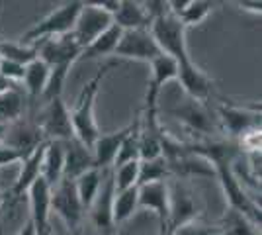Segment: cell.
<instances>
[{"instance_id": "9a60e30c", "label": "cell", "mask_w": 262, "mask_h": 235, "mask_svg": "<svg viewBox=\"0 0 262 235\" xmlns=\"http://www.w3.org/2000/svg\"><path fill=\"white\" fill-rule=\"evenodd\" d=\"M94 167V155L92 149L82 145L75 137L65 143V168H63V179L65 180H75L84 175L86 170Z\"/></svg>"}, {"instance_id": "2e32d148", "label": "cell", "mask_w": 262, "mask_h": 235, "mask_svg": "<svg viewBox=\"0 0 262 235\" xmlns=\"http://www.w3.org/2000/svg\"><path fill=\"white\" fill-rule=\"evenodd\" d=\"M45 139L41 132H39V125L18 120L16 123H10L6 127V135H4V143L2 145L14 147V149H18V151L28 155L32 149H35Z\"/></svg>"}, {"instance_id": "8992f818", "label": "cell", "mask_w": 262, "mask_h": 235, "mask_svg": "<svg viewBox=\"0 0 262 235\" xmlns=\"http://www.w3.org/2000/svg\"><path fill=\"white\" fill-rule=\"evenodd\" d=\"M114 24L112 16L108 12L96 6V2H84L82 8L78 12V18L75 22V28L71 35L75 37V41L80 45V49H84L92 44L102 32H106L110 26Z\"/></svg>"}, {"instance_id": "d590c367", "label": "cell", "mask_w": 262, "mask_h": 235, "mask_svg": "<svg viewBox=\"0 0 262 235\" xmlns=\"http://www.w3.org/2000/svg\"><path fill=\"white\" fill-rule=\"evenodd\" d=\"M237 6H239L241 10L252 12V14H258V16H260V12H262L260 0H252V2H249V0H239V2H237Z\"/></svg>"}, {"instance_id": "4316f807", "label": "cell", "mask_w": 262, "mask_h": 235, "mask_svg": "<svg viewBox=\"0 0 262 235\" xmlns=\"http://www.w3.org/2000/svg\"><path fill=\"white\" fill-rule=\"evenodd\" d=\"M170 175V168L164 157H157L151 161H139V177H137V186L151 184V182H163Z\"/></svg>"}, {"instance_id": "d6986e66", "label": "cell", "mask_w": 262, "mask_h": 235, "mask_svg": "<svg viewBox=\"0 0 262 235\" xmlns=\"http://www.w3.org/2000/svg\"><path fill=\"white\" fill-rule=\"evenodd\" d=\"M45 145H47V141L39 143L35 149H32L28 155L24 157L18 180L14 182V188H12V196L14 198H20L22 194H26L33 182L41 177V159H43Z\"/></svg>"}, {"instance_id": "7c38bea8", "label": "cell", "mask_w": 262, "mask_h": 235, "mask_svg": "<svg viewBox=\"0 0 262 235\" xmlns=\"http://www.w3.org/2000/svg\"><path fill=\"white\" fill-rule=\"evenodd\" d=\"M114 179H112V173L106 170L104 180H102V186H100L96 198L92 202V206L88 208L90 218H92V224L98 227V231L112 235L114 231V222H112V202H114Z\"/></svg>"}, {"instance_id": "b9f144b4", "label": "cell", "mask_w": 262, "mask_h": 235, "mask_svg": "<svg viewBox=\"0 0 262 235\" xmlns=\"http://www.w3.org/2000/svg\"><path fill=\"white\" fill-rule=\"evenodd\" d=\"M0 208H2V192H0Z\"/></svg>"}, {"instance_id": "3957f363", "label": "cell", "mask_w": 262, "mask_h": 235, "mask_svg": "<svg viewBox=\"0 0 262 235\" xmlns=\"http://www.w3.org/2000/svg\"><path fill=\"white\" fill-rule=\"evenodd\" d=\"M82 4L84 2H65V4H61L51 14H47L41 22H37L33 28H30L20 37V44L33 45L37 44V41H41V39L71 34L73 28H75V22H77L78 12L82 8Z\"/></svg>"}, {"instance_id": "ffe728a7", "label": "cell", "mask_w": 262, "mask_h": 235, "mask_svg": "<svg viewBox=\"0 0 262 235\" xmlns=\"http://www.w3.org/2000/svg\"><path fill=\"white\" fill-rule=\"evenodd\" d=\"M114 24L121 32L127 30H149L151 18L145 10L143 2H133V0H120V6L116 14L112 16Z\"/></svg>"}, {"instance_id": "7a4b0ae2", "label": "cell", "mask_w": 262, "mask_h": 235, "mask_svg": "<svg viewBox=\"0 0 262 235\" xmlns=\"http://www.w3.org/2000/svg\"><path fill=\"white\" fill-rule=\"evenodd\" d=\"M149 32L163 55L174 59L178 65L192 61V57L188 53V45H186V28L170 12L157 16L149 26Z\"/></svg>"}, {"instance_id": "52a82bcc", "label": "cell", "mask_w": 262, "mask_h": 235, "mask_svg": "<svg viewBox=\"0 0 262 235\" xmlns=\"http://www.w3.org/2000/svg\"><path fill=\"white\" fill-rule=\"evenodd\" d=\"M33 45L37 49V59H41L47 67H61V65L73 67L82 53L80 45L75 41V37L71 34L41 39Z\"/></svg>"}, {"instance_id": "7402d4cb", "label": "cell", "mask_w": 262, "mask_h": 235, "mask_svg": "<svg viewBox=\"0 0 262 235\" xmlns=\"http://www.w3.org/2000/svg\"><path fill=\"white\" fill-rule=\"evenodd\" d=\"M120 37H121V30L116 26V24H112L106 32H102L92 44L82 49V53H80V59H78V61H82V59H100V57L114 55V53H116V47H118V44H120Z\"/></svg>"}, {"instance_id": "30bf717a", "label": "cell", "mask_w": 262, "mask_h": 235, "mask_svg": "<svg viewBox=\"0 0 262 235\" xmlns=\"http://www.w3.org/2000/svg\"><path fill=\"white\" fill-rule=\"evenodd\" d=\"M137 202H139V208L145 210H151L159 216V222H161V231L166 229L168 225V216H170V188H168V182H151V184H143L137 186Z\"/></svg>"}, {"instance_id": "e0dca14e", "label": "cell", "mask_w": 262, "mask_h": 235, "mask_svg": "<svg viewBox=\"0 0 262 235\" xmlns=\"http://www.w3.org/2000/svg\"><path fill=\"white\" fill-rule=\"evenodd\" d=\"M127 134H129V125L120 130V132H114V134H100L98 139L92 145L94 167L100 170H110V167H114V161H116L118 151H120Z\"/></svg>"}, {"instance_id": "e575fe53", "label": "cell", "mask_w": 262, "mask_h": 235, "mask_svg": "<svg viewBox=\"0 0 262 235\" xmlns=\"http://www.w3.org/2000/svg\"><path fill=\"white\" fill-rule=\"evenodd\" d=\"M26 153L14 149L8 145H0V168L8 167V165H16V163H22Z\"/></svg>"}, {"instance_id": "836d02e7", "label": "cell", "mask_w": 262, "mask_h": 235, "mask_svg": "<svg viewBox=\"0 0 262 235\" xmlns=\"http://www.w3.org/2000/svg\"><path fill=\"white\" fill-rule=\"evenodd\" d=\"M221 229H213V227H209L206 224H200L198 220H192V222H188V224L180 225V227H176L172 235H217Z\"/></svg>"}, {"instance_id": "603a6c76", "label": "cell", "mask_w": 262, "mask_h": 235, "mask_svg": "<svg viewBox=\"0 0 262 235\" xmlns=\"http://www.w3.org/2000/svg\"><path fill=\"white\" fill-rule=\"evenodd\" d=\"M104 175H106V170L90 168L75 180V190H77V196L84 208V212L92 206V202L96 198L100 186H102V180H104Z\"/></svg>"}, {"instance_id": "ab89813d", "label": "cell", "mask_w": 262, "mask_h": 235, "mask_svg": "<svg viewBox=\"0 0 262 235\" xmlns=\"http://www.w3.org/2000/svg\"><path fill=\"white\" fill-rule=\"evenodd\" d=\"M37 235H53V229H47V231H43V233H37Z\"/></svg>"}, {"instance_id": "d6a6232c", "label": "cell", "mask_w": 262, "mask_h": 235, "mask_svg": "<svg viewBox=\"0 0 262 235\" xmlns=\"http://www.w3.org/2000/svg\"><path fill=\"white\" fill-rule=\"evenodd\" d=\"M24 73H26V67L20 65V63H14V61H6V59H2V63H0V77L4 78V80H8L10 84H18V82H22L24 80Z\"/></svg>"}, {"instance_id": "60d3db41", "label": "cell", "mask_w": 262, "mask_h": 235, "mask_svg": "<svg viewBox=\"0 0 262 235\" xmlns=\"http://www.w3.org/2000/svg\"><path fill=\"white\" fill-rule=\"evenodd\" d=\"M159 235H172V231H168V229H164V231H161Z\"/></svg>"}, {"instance_id": "ac0fdd59", "label": "cell", "mask_w": 262, "mask_h": 235, "mask_svg": "<svg viewBox=\"0 0 262 235\" xmlns=\"http://www.w3.org/2000/svg\"><path fill=\"white\" fill-rule=\"evenodd\" d=\"M170 216H168V231H174L176 227L196 220V204L192 194L182 186H170Z\"/></svg>"}, {"instance_id": "1f68e13d", "label": "cell", "mask_w": 262, "mask_h": 235, "mask_svg": "<svg viewBox=\"0 0 262 235\" xmlns=\"http://www.w3.org/2000/svg\"><path fill=\"white\" fill-rule=\"evenodd\" d=\"M174 114L180 120H184L190 127L198 130V132H209L211 130V122H209L208 114L204 112L200 106H196V104H190V106H186L182 110H176Z\"/></svg>"}, {"instance_id": "484cf974", "label": "cell", "mask_w": 262, "mask_h": 235, "mask_svg": "<svg viewBox=\"0 0 262 235\" xmlns=\"http://www.w3.org/2000/svg\"><path fill=\"white\" fill-rule=\"evenodd\" d=\"M137 208H139L137 186L127 188V190L116 192L114 194V202H112V222H114V225L123 224L125 220H129Z\"/></svg>"}, {"instance_id": "8d00e7d4", "label": "cell", "mask_w": 262, "mask_h": 235, "mask_svg": "<svg viewBox=\"0 0 262 235\" xmlns=\"http://www.w3.org/2000/svg\"><path fill=\"white\" fill-rule=\"evenodd\" d=\"M16 235H37V231H35V225L32 224V220H28V222H26V225H24L22 229H20Z\"/></svg>"}, {"instance_id": "8fae6325", "label": "cell", "mask_w": 262, "mask_h": 235, "mask_svg": "<svg viewBox=\"0 0 262 235\" xmlns=\"http://www.w3.org/2000/svg\"><path fill=\"white\" fill-rule=\"evenodd\" d=\"M30 198V220L37 233L51 229V186L41 177L26 192Z\"/></svg>"}, {"instance_id": "4dcf8cb0", "label": "cell", "mask_w": 262, "mask_h": 235, "mask_svg": "<svg viewBox=\"0 0 262 235\" xmlns=\"http://www.w3.org/2000/svg\"><path fill=\"white\" fill-rule=\"evenodd\" d=\"M137 177H139V161H129V163L114 167V170H112L114 190L121 192L137 186Z\"/></svg>"}, {"instance_id": "f1b7e54d", "label": "cell", "mask_w": 262, "mask_h": 235, "mask_svg": "<svg viewBox=\"0 0 262 235\" xmlns=\"http://www.w3.org/2000/svg\"><path fill=\"white\" fill-rule=\"evenodd\" d=\"M213 10V2H208V0H188L184 6V10L180 12L176 18L182 22L184 28H190V26H198L202 24L209 14Z\"/></svg>"}, {"instance_id": "ee69618b", "label": "cell", "mask_w": 262, "mask_h": 235, "mask_svg": "<svg viewBox=\"0 0 262 235\" xmlns=\"http://www.w3.org/2000/svg\"><path fill=\"white\" fill-rule=\"evenodd\" d=\"M0 63H2V57H0Z\"/></svg>"}, {"instance_id": "5b68a950", "label": "cell", "mask_w": 262, "mask_h": 235, "mask_svg": "<svg viewBox=\"0 0 262 235\" xmlns=\"http://www.w3.org/2000/svg\"><path fill=\"white\" fill-rule=\"evenodd\" d=\"M37 125H39V132H41L45 141L67 143L75 137L73 123H71V110L67 108V104L61 96L45 104L43 114H41V123H37Z\"/></svg>"}, {"instance_id": "277c9868", "label": "cell", "mask_w": 262, "mask_h": 235, "mask_svg": "<svg viewBox=\"0 0 262 235\" xmlns=\"http://www.w3.org/2000/svg\"><path fill=\"white\" fill-rule=\"evenodd\" d=\"M213 168H215V175L219 177V182L223 186L225 200L229 202L231 212L241 213L254 225H260V208L243 190L239 177L235 175V170L231 167V159H221L217 163H213Z\"/></svg>"}, {"instance_id": "f546056e", "label": "cell", "mask_w": 262, "mask_h": 235, "mask_svg": "<svg viewBox=\"0 0 262 235\" xmlns=\"http://www.w3.org/2000/svg\"><path fill=\"white\" fill-rule=\"evenodd\" d=\"M129 161H139V116L129 125V134L125 135V139L121 143L118 157L114 161V167L123 165V163H129Z\"/></svg>"}, {"instance_id": "4fadbf2b", "label": "cell", "mask_w": 262, "mask_h": 235, "mask_svg": "<svg viewBox=\"0 0 262 235\" xmlns=\"http://www.w3.org/2000/svg\"><path fill=\"white\" fill-rule=\"evenodd\" d=\"M176 80L180 82V87L184 92L198 102H206L211 96V78L198 67L194 61H188L184 65H178V77Z\"/></svg>"}, {"instance_id": "44dd1931", "label": "cell", "mask_w": 262, "mask_h": 235, "mask_svg": "<svg viewBox=\"0 0 262 235\" xmlns=\"http://www.w3.org/2000/svg\"><path fill=\"white\" fill-rule=\"evenodd\" d=\"M63 168H65V143L47 141L41 159V179L53 188L63 180Z\"/></svg>"}, {"instance_id": "83f0119b", "label": "cell", "mask_w": 262, "mask_h": 235, "mask_svg": "<svg viewBox=\"0 0 262 235\" xmlns=\"http://www.w3.org/2000/svg\"><path fill=\"white\" fill-rule=\"evenodd\" d=\"M0 57L26 67L37 59V49L35 45H24L20 41H0Z\"/></svg>"}, {"instance_id": "f35d334b", "label": "cell", "mask_w": 262, "mask_h": 235, "mask_svg": "<svg viewBox=\"0 0 262 235\" xmlns=\"http://www.w3.org/2000/svg\"><path fill=\"white\" fill-rule=\"evenodd\" d=\"M6 127H8V125H2V123H0V145L4 143V135H6Z\"/></svg>"}, {"instance_id": "74e56055", "label": "cell", "mask_w": 262, "mask_h": 235, "mask_svg": "<svg viewBox=\"0 0 262 235\" xmlns=\"http://www.w3.org/2000/svg\"><path fill=\"white\" fill-rule=\"evenodd\" d=\"M10 89H16V87H14V84H10L8 80H4V78L0 77V94H2V92H6V90H10Z\"/></svg>"}, {"instance_id": "d4e9b609", "label": "cell", "mask_w": 262, "mask_h": 235, "mask_svg": "<svg viewBox=\"0 0 262 235\" xmlns=\"http://www.w3.org/2000/svg\"><path fill=\"white\" fill-rule=\"evenodd\" d=\"M24 108H26V102H24L22 90L18 87L2 92L0 94V123L10 125V123L22 120Z\"/></svg>"}, {"instance_id": "cb8c5ba5", "label": "cell", "mask_w": 262, "mask_h": 235, "mask_svg": "<svg viewBox=\"0 0 262 235\" xmlns=\"http://www.w3.org/2000/svg\"><path fill=\"white\" fill-rule=\"evenodd\" d=\"M49 80V67L45 65L41 59H35L30 65H26L24 73V89L30 94V98H39L43 96L45 87Z\"/></svg>"}, {"instance_id": "9c48e42d", "label": "cell", "mask_w": 262, "mask_h": 235, "mask_svg": "<svg viewBox=\"0 0 262 235\" xmlns=\"http://www.w3.org/2000/svg\"><path fill=\"white\" fill-rule=\"evenodd\" d=\"M51 212H55L69 227H78L84 216V208L78 200L75 182L61 180L57 186L51 188Z\"/></svg>"}, {"instance_id": "6da1fadb", "label": "cell", "mask_w": 262, "mask_h": 235, "mask_svg": "<svg viewBox=\"0 0 262 235\" xmlns=\"http://www.w3.org/2000/svg\"><path fill=\"white\" fill-rule=\"evenodd\" d=\"M114 67H116V63H108V65L100 69L98 73L92 77V80L84 84V89L78 96L77 106L71 110V123H73L75 139L80 141L82 145H86L88 149H92L94 141L100 135L98 123L94 118V102H96L98 90L102 87V80L108 75V71H112Z\"/></svg>"}, {"instance_id": "ba28073f", "label": "cell", "mask_w": 262, "mask_h": 235, "mask_svg": "<svg viewBox=\"0 0 262 235\" xmlns=\"http://www.w3.org/2000/svg\"><path fill=\"white\" fill-rule=\"evenodd\" d=\"M114 55L121 57V59H133V61L151 63L153 59H157L163 53L157 47L149 30H127V32H121L120 44L116 47Z\"/></svg>"}, {"instance_id": "5bb4252c", "label": "cell", "mask_w": 262, "mask_h": 235, "mask_svg": "<svg viewBox=\"0 0 262 235\" xmlns=\"http://www.w3.org/2000/svg\"><path fill=\"white\" fill-rule=\"evenodd\" d=\"M260 108H243V106H219V120L223 123V130L229 135H245L251 130L260 127L258 122Z\"/></svg>"}, {"instance_id": "7bdbcfd3", "label": "cell", "mask_w": 262, "mask_h": 235, "mask_svg": "<svg viewBox=\"0 0 262 235\" xmlns=\"http://www.w3.org/2000/svg\"><path fill=\"white\" fill-rule=\"evenodd\" d=\"M0 235H4V229H2V225H0Z\"/></svg>"}]
</instances>
